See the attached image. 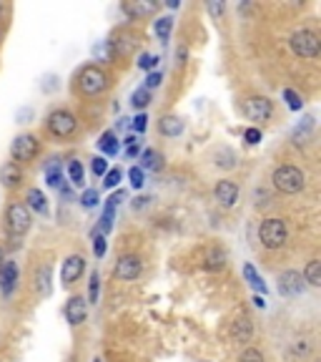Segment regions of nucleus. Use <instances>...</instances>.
I'll list each match as a JSON object with an SVG mask.
<instances>
[{
	"mask_svg": "<svg viewBox=\"0 0 321 362\" xmlns=\"http://www.w3.org/2000/svg\"><path fill=\"white\" fill-rule=\"evenodd\" d=\"M206 8H209V13L214 18H221V16H224V11H226V3H224V0H211Z\"/></svg>",
	"mask_w": 321,
	"mask_h": 362,
	"instance_id": "37998d69",
	"label": "nucleus"
},
{
	"mask_svg": "<svg viewBox=\"0 0 321 362\" xmlns=\"http://www.w3.org/2000/svg\"><path fill=\"white\" fill-rule=\"evenodd\" d=\"M90 169H93V174L96 176H106L108 174V161L103 156H96L93 161H90Z\"/></svg>",
	"mask_w": 321,
	"mask_h": 362,
	"instance_id": "ea45409f",
	"label": "nucleus"
},
{
	"mask_svg": "<svg viewBox=\"0 0 321 362\" xmlns=\"http://www.w3.org/2000/svg\"><path fill=\"white\" fill-rule=\"evenodd\" d=\"M234 342H248V339L254 337V322H251V317L248 315H238L236 320L231 322V329H229Z\"/></svg>",
	"mask_w": 321,
	"mask_h": 362,
	"instance_id": "f8f14e48",
	"label": "nucleus"
},
{
	"mask_svg": "<svg viewBox=\"0 0 321 362\" xmlns=\"http://www.w3.org/2000/svg\"><path fill=\"white\" fill-rule=\"evenodd\" d=\"M131 103H133V108L143 111V108H148V103H151V93H148L146 88H138L133 93V98H131Z\"/></svg>",
	"mask_w": 321,
	"mask_h": 362,
	"instance_id": "2f4dec72",
	"label": "nucleus"
},
{
	"mask_svg": "<svg viewBox=\"0 0 321 362\" xmlns=\"http://www.w3.org/2000/svg\"><path fill=\"white\" fill-rule=\"evenodd\" d=\"M289 43H291V51L296 53L299 58H316V56H319V51H321L319 35H316L314 30H309V28L296 30Z\"/></svg>",
	"mask_w": 321,
	"mask_h": 362,
	"instance_id": "20e7f679",
	"label": "nucleus"
},
{
	"mask_svg": "<svg viewBox=\"0 0 321 362\" xmlns=\"http://www.w3.org/2000/svg\"><path fill=\"white\" fill-rule=\"evenodd\" d=\"M93 362H101V360H93Z\"/></svg>",
	"mask_w": 321,
	"mask_h": 362,
	"instance_id": "6e6d98bb",
	"label": "nucleus"
},
{
	"mask_svg": "<svg viewBox=\"0 0 321 362\" xmlns=\"http://www.w3.org/2000/svg\"><path fill=\"white\" fill-rule=\"evenodd\" d=\"M146 202H151V199H148V197H138L133 202V209H143V206H146Z\"/></svg>",
	"mask_w": 321,
	"mask_h": 362,
	"instance_id": "09e8293b",
	"label": "nucleus"
},
{
	"mask_svg": "<svg viewBox=\"0 0 321 362\" xmlns=\"http://www.w3.org/2000/svg\"><path fill=\"white\" fill-rule=\"evenodd\" d=\"M279 292L284 294V297H296V294L304 292V277H301L299 272H284L281 277H279Z\"/></svg>",
	"mask_w": 321,
	"mask_h": 362,
	"instance_id": "9d476101",
	"label": "nucleus"
},
{
	"mask_svg": "<svg viewBox=\"0 0 321 362\" xmlns=\"http://www.w3.org/2000/svg\"><path fill=\"white\" fill-rule=\"evenodd\" d=\"M271 181H274V187L281 194H299L306 184V176H304V171L296 169V166L284 164V166H279V169H274Z\"/></svg>",
	"mask_w": 321,
	"mask_h": 362,
	"instance_id": "f257e3e1",
	"label": "nucleus"
},
{
	"mask_svg": "<svg viewBox=\"0 0 321 362\" xmlns=\"http://www.w3.org/2000/svg\"><path fill=\"white\" fill-rule=\"evenodd\" d=\"M254 305H256V307H261V310H264V307H266V302L261 300V297H256V300H254Z\"/></svg>",
	"mask_w": 321,
	"mask_h": 362,
	"instance_id": "603ef678",
	"label": "nucleus"
},
{
	"mask_svg": "<svg viewBox=\"0 0 321 362\" xmlns=\"http://www.w3.org/2000/svg\"><path fill=\"white\" fill-rule=\"evenodd\" d=\"M18 284V264L16 262H6V264H0V289L3 294H13Z\"/></svg>",
	"mask_w": 321,
	"mask_h": 362,
	"instance_id": "dca6fc26",
	"label": "nucleus"
},
{
	"mask_svg": "<svg viewBox=\"0 0 321 362\" xmlns=\"http://www.w3.org/2000/svg\"><path fill=\"white\" fill-rule=\"evenodd\" d=\"M141 269H143V264H141V259L135 255H126V257H121L119 262H116V269H113V274L119 279H123V282H133V279H138L141 277Z\"/></svg>",
	"mask_w": 321,
	"mask_h": 362,
	"instance_id": "1a4fd4ad",
	"label": "nucleus"
},
{
	"mask_svg": "<svg viewBox=\"0 0 321 362\" xmlns=\"http://www.w3.org/2000/svg\"><path fill=\"white\" fill-rule=\"evenodd\" d=\"M83 272H85V259H83L80 255H71L66 262H63V269H61L63 284H73V282H78Z\"/></svg>",
	"mask_w": 321,
	"mask_h": 362,
	"instance_id": "9b49d317",
	"label": "nucleus"
},
{
	"mask_svg": "<svg viewBox=\"0 0 321 362\" xmlns=\"http://www.w3.org/2000/svg\"><path fill=\"white\" fill-rule=\"evenodd\" d=\"M243 277H246V282L251 284V287H254L256 292H261V294L266 292V282L259 277V272L254 269V264H246V267H243Z\"/></svg>",
	"mask_w": 321,
	"mask_h": 362,
	"instance_id": "bb28decb",
	"label": "nucleus"
},
{
	"mask_svg": "<svg viewBox=\"0 0 321 362\" xmlns=\"http://www.w3.org/2000/svg\"><path fill=\"white\" fill-rule=\"evenodd\" d=\"M158 61H161V58L153 56V53H141V56H138V68H141V71H148V74H151L153 68L158 66Z\"/></svg>",
	"mask_w": 321,
	"mask_h": 362,
	"instance_id": "473e14b6",
	"label": "nucleus"
},
{
	"mask_svg": "<svg viewBox=\"0 0 321 362\" xmlns=\"http://www.w3.org/2000/svg\"><path fill=\"white\" fill-rule=\"evenodd\" d=\"M126 199V192L121 189V192L111 194V199L106 202V206H103V216H101V232L108 234L113 229V216H116V204H121Z\"/></svg>",
	"mask_w": 321,
	"mask_h": 362,
	"instance_id": "4468645a",
	"label": "nucleus"
},
{
	"mask_svg": "<svg viewBox=\"0 0 321 362\" xmlns=\"http://www.w3.org/2000/svg\"><path fill=\"white\" fill-rule=\"evenodd\" d=\"M121 11L131 18H143V16H151V13L158 11V3H148V0H131V3H123Z\"/></svg>",
	"mask_w": 321,
	"mask_h": 362,
	"instance_id": "f3484780",
	"label": "nucleus"
},
{
	"mask_svg": "<svg viewBox=\"0 0 321 362\" xmlns=\"http://www.w3.org/2000/svg\"><path fill=\"white\" fill-rule=\"evenodd\" d=\"M33 287H35V292H38L40 297H48V294L53 292V284H51V267L43 264V267H38V269H35V274H33Z\"/></svg>",
	"mask_w": 321,
	"mask_h": 362,
	"instance_id": "6ab92c4d",
	"label": "nucleus"
},
{
	"mask_svg": "<svg viewBox=\"0 0 321 362\" xmlns=\"http://www.w3.org/2000/svg\"><path fill=\"white\" fill-rule=\"evenodd\" d=\"M0 262H3V247H0Z\"/></svg>",
	"mask_w": 321,
	"mask_h": 362,
	"instance_id": "5fc2aeb1",
	"label": "nucleus"
},
{
	"mask_svg": "<svg viewBox=\"0 0 321 362\" xmlns=\"http://www.w3.org/2000/svg\"><path fill=\"white\" fill-rule=\"evenodd\" d=\"M291 352L296 357H306L311 352V345H309V339H293V347Z\"/></svg>",
	"mask_w": 321,
	"mask_h": 362,
	"instance_id": "58836bf2",
	"label": "nucleus"
},
{
	"mask_svg": "<svg viewBox=\"0 0 321 362\" xmlns=\"http://www.w3.org/2000/svg\"><path fill=\"white\" fill-rule=\"evenodd\" d=\"M161 81H164V74H161V71H151V74L146 76V86H143V88H146V90L158 88V86H161Z\"/></svg>",
	"mask_w": 321,
	"mask_h": 362,
	"instance_id": "79ce46f5",
	"label": "nucleus"
},
{
	"mask_svg": "<svg viewBox=\"0 0 321 362\" xmlns=\"http://www.w3.org/2000/svg\"><path fill=\"white\" fill-rule=\"evenodd\" d=\"M106 249H108V244H106V237H98L96 242H93V255L98 257V259H101V257H106Z\"/></svg>",
	"mask_w": 321,
	"mask_h": 362,
	"instance_id": "a18cd8bd",
	"label": "nucleus"
},
{
	"mask_svg": "<svg viewBox=\"0 0 321 362\" xmlns=\"http://www.w3.org/2000/svg\"><path fill=\"white\" fill-rule=\"evenodd\" d=\"M93 58H96V61H113L111 40H101V43L93 45Z\"/></svg>",
	"mask_w": 321,
	"mask_h": 362,
	"instance_id": "c756f323",
	"label": "nucleus"
},
{
	"mask_svg": "<svg viewBox=\"0 0 321 362\" xmlns=\"http://www.w3.org/2000/svg\"><path fill=\"white\" fill-rule=\"evenodd\" d=\"M80 204H83L85 209H93L98 204V192L96 189H85L83 194H80Z\"/></svg>",
	"mask_w": 321,
	"mask_h": 362,
	"instance_id": "e433bc0d",
	"label": "nucleus"
},
{
	"mask_svg": "<svg viewBox=\"0 0 321 362\" xmlns=\"http://www.w3.org/2000/svg\"><path fill=\"white\" fill-rule=\"evenodd\" d=\"M243 139H246L248 144H259L261 141V131L259 129H246V131H243Z\"/></svg>",
	"mask_w": 321,
	"mask_h": 362,
	"instance_id": "de8ad7c7",
	"label": "nucleus"
},
{
	"mask_svg": "<svg viewBox=\"0 0 321 362\" xmlns=\"http://www.w3.org/2000/svg\"><path fill=\"white\" fill-rule=\"evenodd\" d=\"M271 113H274V106H271V101L266 96H251L243 101V116H246L248 121L261 124V121L271 119Z\"/></svg>",
	"mask_w": 321,
	"mask_h": 362,
	"instance_id": "6e6552de",
	"label": "nucleus"
},
{
	"mask_svg": "<svg viewBox=\"0 0 321 362\" xmlns=\"http://www.w3.org/2000/svg\"><path fill=\"white\" fill-rule=\"evenodd\" d=\"M216 166H224V169H234L236 166V153L231 148H219L216 151Z\"/></svg>",
	"mask_w": 321,
	"mask_h": 362,
	"instance_id": "c85d7f7f",
	"label": "nucleus"
},
{
	"mask_svg": "<svg viewBox=\"0 0 321 362\" xmlns=\"http://www.w3.org/2000/svg\"><path fill=\"white\" fill-rule=\"evenodd\" d=\"M238 362H264V355H261L259 350H254V347H248V350L241 352Z\"/></svg>",
	"mask_w": 321,
	"mask_h": 362,
	"instance_id": "a19ab883",
	"label": "nucleus"
},
{
	"mask_svg": "<svg viewBox=\"0 0 321 362\" xmlns=\"http://www.w3.org/2000/svg\"><path fill=\"white\" fill-rule=\"evenodd\" d=\"M214 197H216V202L224 206V209H231L234 204H236V199H238V187L234 184V181H219L216 184V189H214Z\"/></svg>",
	"mask_w": 321,
	"mask_h": 362,
	"instance_id": "ddd939ff",
	"label": "nucleus"
},
{
	"mask_svg": "<svg viewBox=\"0 0 321 362\" xmlns=\"http://www.w3.org/2000/svg\"><path fill=\"white\" fill-rule=\"evenodd\" d=\"M88 315V302L83 297H71L66 305V320L71 325H80Z\"/></svg>",
	"mask_w": 321,
	"mask_h": 362,
	"instance_id": "2eb2a0df",
	"label": "nucleus"
},
{
	"mask_svg": "<svg viewBox=\"0 0 321 362\" xmlns=\"http://www.w3.org/2000/svg\"><path fill=\"white\" fill-rule=\"evenodd\" d=\"M259 239L266 249H281L289 239L286 221L284 219H266L259 226Z\"/></svg>",
	"mask_w": 321,
	"mask_h": 362,
	"instance_id": "7ed1b4c3",
	"label": "nucleus"
},
{
	"mask_svg": "<svg viewBox=\"0 0 321 362\" xmlns=\"http://www.w3.org/2000/svg\"><path fill=\"white\" fill-rule=\"evenodd\" d=\"M75 129H78V121L71 111H53L48 116V131L58 139H68V136H73Z\"/></svg>",
	"mask_w": 321,
	"mask_h": 362,
	"instance_id": "0eeeda50",
	"label": "nucleus"
},
{
	"mask_svg": "<svg viewBox=\"0 0 321 362\" xmlns=\"http://www.w3.org/2000/svg\"><path fill=\"white\" fill-rule=\"evenodd\" d=\"M78 86L85 96H96V93H101V90L108 86V76L103 74L98 66H85L83 71H80Z\"/></svg>",
	"mask_w": 321,
	"mask_h": 362,
	"instance_id": "423d86ee",
	"label": "nucleus"
},
{
	"mask_svg": "<svg viewBox=\"0 0 321 362\" xmlns=\"http://www.w3.org/2000/svg\"><path fill=\"white\" fill-rule=\"evenodd\" d=\"M158 131H161L164 136H169V139H176V136H181L183 131H186V124H183L178 116L169 113V116H164V119L158 121Z\"/></svg>",
	"mask_w": 321,
	"mask_h": 362,
	"instance_id": "aec40b11",
	"label": "nucleus"
},
{
	"mask_svg": "<svg viewBox=\"0 0 321 362\" xmlns=\"http://www.w3.org/2000/svg\"><path fill=\"white\" fill-rule=\"evenodd\" d=\"M128 179H131V187L141 189L143 184H146V171H141L138 166H133V169L128 171Z\"/></svg>",
	"mask_w": 321,
	"mask_h": 362,
	"instance_id": "c9c22d12",
	"label": "nucleus"
},
{
	"mask_svg": "<svg viewBox=\"0 0 321 362\" xmlns=\"http://www.w3.org/2000/svg\"><path fill=\"white\" fill-rule=\"evenodd\" d=\"M0 181H3V187L6 189H16L20 187L23 181V171L18 164H13V161H8V164L0 166Z\"/></svg>",
	"mask_w": 321,
	"mask_h": 362,
	"instance_id": "a211bd4d",
	"label": "nucleus"
},
{
	"mask_svg": "<svg viewBox=\"0 0 321 362\" xmlns=\"http://www.w3.org/2000/svg\"><path fill=\"white\" fill-rule=\"evenodd\" d=\"M45 179H48V184L56 189L63 184V169H61V161H58V158H51V161L45 164Z\"/></svg>",
	"mask_w": 321,
	"mask_h": 362,
	"instance_id": "5701e85b",
	"label": "nucleus"
},
{
	"mask_svg": "<svg viewBox=\"0 0 321 362\" xmlns=\"http://www.w3.org/2000/svg\"><path fill=\"white\" fill-rule=\"evenodd\" d=\"M30 116H33V111H30V108H23V111H18V121H20V119H30Z\"/></svg>",
	"mask_w": 321,
	"mask_h": 362,
	"instance_id": "8fccbe9b",
	"label": "nucleus"
},
{
	"mask_svg": "<svg viewBox=\"0 0 321 362\" xmlns=\"http://www.w3.org/2000/svg\"><path fill=\"white\" fill-rule=\"evenodd\" d=\"M30 224H33V216H30V209L23 202H13L6 211V229L11 237H23L28 232Z\"/></svg>",
	"mask_w": 321,
	"mask_h": 362,
	"instance_id": "f03ea898",
	"label": "nucleus"
},
{
	"mask_svg": "<svg viewBox=\"0 0 321 362\" xmlns=\"http://www.w3.org/2000/svg\"><path fill=\"white\" fill-rule=\"evenodd\" d=\"M304 282H309L311 287H319L321 284V262L319 259H311L304 269Z\"/></svg>",
	"mask_w": 321,
	"mask_h": 362,
	"instance_id": "a878e982",
	"label": "nucleus"
},
{
	"mask_svg": "<svg viewBox=\"0 0 321 362\" xmlns=\"http://www.w3.org/2000/svg\"><path fill=\"white\" fill-rule=\"evenodd\" d=\"M226 264V255L221 249H209V255H206V262H203V269L216 272V269H224Z\"/></svg>",
	"mask_w": 321,
	"mask_h": 362,
	"instance_id": "393cba45",
	"label": "nucleus"
},
{
	"mask_svg": "<svg viewBox=\"0 0 321 362\" xmlns=\"http://www.w3.org/2000/svg\"><path fill=\"white\" fill-rule=\"evenodd\" d=\"M153 30H156V35H158L161 40H169L171 30H174V18H171V16L158 18L156 25H153Z\"/></svg>",
	"mask_w": 321,
	"mask_h": 362,
	"instance_id": "cd10ccee",
	"label": "nucleus"
},
{
	"mask_svg": "<svg viewBox=\"0 0 321 362\" xmlns=\"http://www.w3.org/2000/svg\"><path fill=\"white\" fill-rule=\"evenodd\" d=\"M3 11H6V6H3V3H0V16H3Z\"/></svg>",
	"mask_w": 321,
	"mask_h": 362,
	"instance_id": "864d4df0",
	"label": "nucleus"
},
{
	"mask_svg": "<svg viewBox=\"0 0 321 362\" xmlns=\"http://www.w3.org/2000/svg\"><path fill=\"white\" fill-rule=\"evenodd\" d=\"M25 206L33 211H38V214H48V199H45V194L40 192V189H30L28 197H25Z\"/></svg>",
	"mask_w": 321,
	"mask_h": 362,
	"instance_id": "4be33fe9",
	"label": "nucleus"
},
{
	"mask_svg": "<svg viewBox=\"0 0 321 362\" xmlns=\"http://www.w3.org/2000/svg\"><path fill=\"white\" fill-rule=\"evenodd\" d=\"M88 300H90V302H98V272H93V274H90Z\"/></svg>",
	"mask_w": 321,
	"mask_h": 362,
	"instance_id": "c03bdc74",
	"label": "nucleus"
},
{
	"mask_svg": "<svg viewBox=\"0 0 321 362\" xmlns=\"http://www.w3.org/2000/svg\"><path fill=\"white\" fill-rule=\"evenodd\" d=\"M311 131H314V119H311V116H306V119H304V129L293 131V141L301 144V139H309Z\"/></svg>",
	"mask_w": 321,
	"mask_h": 362,
	"instance_id": "72a5a7b5",
	"label": "nucleus"
},
{
	"mask_svg": "<svg viewBox=\"0 0 321 362\" xmlns=\"http://www.w3.org/2000/svg\"><path fill=\"white\" fill-rule=\"evenodd\" d=\"M38 151H40L38 139H35V136H30V134L16 136V139H13V144H11L13 164H16V161H33V158L38 156Z\"/></svg>",
	"mask_w": 321,
	"mask_h": 362,
	"instance_id": "39448f33",
	"label": "nucleus"
},
{
	"mask_svg": "<svg viewBox=\"0 0 321 362\" xmlns=\"http://www.w3.org/2000/svg\"><path fill=\"white\" fill-rule=\"evenodd\" d=\"M98 148H101L106 156H116V153H119V141H116V134H113V131L101 134V139H98Z\"/></svg>",
	"mask_w": 321,
	"mask_h": 362,
	"instance_id": "b1692460",
	"label": "nucleus"
},
{
	"mask_svg": "<svg viewBox=\"0 0 321 362\" xmlns=\"http://www.w3.org/2000/svg\"><path fill=\"white\" fill-rule=\"evenodd\" d=\"M146 126H148V116H146V113H138V116L133 119V131L143 134V131H146Z\"/></svg>",
	"mask_w": 321,
	"mask_h": 362,
	"instance_id": "49530a36",
	"label": "nucleus"
},
{
	"mask_svg": "<svg viewBox=\"0 0 321 362\" xmlns=\"http://www.w3.org/2000/svg\"><path fill=\"white\" fill-rule=\"evenodd\" d=\"M68 174H71V184H75V187H83L85 171H83V166H80V161H71V166H68Z\"/></svg>",
	"mask_w": 321,
	"mask_h": 362,
	"instance_id": "7c9ffc66",
	"label": "nucleus"
},
{
	"mask_svg": "<svg viewBox=\"0 0 321 362\" xmlns=\"http://www.w3.org/2000/svg\"><path fill=\"white\" fill-rule=\"evenodd\" d=\"M121 179H123V171H121V169H111L106 174V179H103V184H106V189H116Z\"/></svg>",
	"mask_w": 321,
	"mask_h": 362,
	"instance_id": "4c0bfd02",
	"label": "nucleus"
},
{
	"mask_svg": "<svg viewBox=\"0 0 321 362\" xmlns=\"http://www.w3.org/2000/svg\"><path fill=\"white\" fill-rule=\"evenodd\" d=\"M126 153H128L131 158H133V156H138V146H135V144H131V146H128V151H126Z\"/></svg>",
	"mask_w": 321,
	"mask_h": 362,
	"instance_id": "3c124183",
	"label": "nucleus"
},
{
	"mask_svg": "<svg viewBox=\"0 0 321 362\" xmlns=\"http://www.w3.org/2000/svg\"><path fill=\"white\" fill-rule=\"evenodd\" d=\"M284 98H286V103H289V108H291V111H301V106H304L301 96L296 93V90H291V88L284 90Z\"/></svg>",
	"mask_w": 321,
	"mask_h": 362,
	"instance_id": "f704fd0d",
	"label": "nucleus"
},
{
	"mask_svg": "<svg viewBox=\"0 0 321 362\" xmlns=\"http://www.w3.org/2000/svg\"><path fill=\"white\" fill-rule=\"evenodd\" d=\"M141 171H161L164 169V156L158 151H153V148H146V151L141 153V166H138Z\"/></svg>",
	"mask_w": 321,
	"mask_h": 362,
	"instance_id": "412c9836",
	"label": "nucleus"
}]
</instances>
